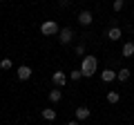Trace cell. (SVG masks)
Segmentation results:
<instances>
[{
    "instance_id": "6da1fadb",
    "label": "cell",
    "mask_w": 134,
    "mask_h": 125,
    "mask_svg": "<svg viewBox=\"0 0 134 125\" xmlns=\"http://www.w3.org/2000/svg\"><path fill=\"white\" fill-rule=\"evenodd\" d=\"M96 67H98V60H96V56H85L81 62V72H83V78H92L96 72Z\"/></svg>"
},
{
    "instance_id": "7a4b0ae2",
    "label": "cell",
    "mask_w": 134,
    "mask_h": 125,
    "mask_svg": "<svg viewBox=\"0 0 134 125\" xmlns=\"http://www.w3.org/2000/svg\"><path fill=\"white\" fill-rule=\"evenodd\" d=\"M40 34L43 36H56L58 34V25L54 22V20H45V22L40 25Z\"/></svg>"
},
{
    "instance_id": "3957f363",
    "label": "cell",
    "mask_w": 134,
    "mask_h": 125,
    "mask_svg": "<svg viewBox=\"0 0 134 125\" xmlns=\"http://www.w3.org/2000/svg\"><path fill=\"white\" fill-rule=\"evenodd\" d=\"M72 38H74V31L69 27H65V29L58 31V43H60V45H69V43H72Z\"/></svg>"
},
{
    "instance_id": "277c9868",
    "label": "cell",
    "mask_w": 134,
    "mask_h": 125,
    "mask_svg": "<svg viewBox=\"0 0 134 125\" xmlns=\"http://www.w3.org/2000/svg\"><path fill=\"white\" fill-rule=\"evenodd\" d=\"M92 20H94V16H92V11H81V14H78V22L83 25V27H90L92 25Z\"/></svg>"
},
{
    "instance_id": "5b68a950",
    "label": "cell",
    "mask_w": 134,
    "mask_h": 125,
    "mask_svg": "<svg viewBox=\"0 0 134 125\" xmlns=\"http://www.w3.org/2000/svg\"><path fill=\"white\" fill-rule=\"evenodd\" d=\"M52 81L56 83V87H63V85L67 83V76H65V72H60V69H58V72L52 74Z\"/></svg>"
},
{
    "instance_id": "8992f818",
    "label": "cell",
    "mask_w": 134,
    "mask_h": 125,
    "mask_svg": "<svg viewBox=\"0 0 134 125\" xmlns=\"http://www.w3.org/2000/svg\"><path fill=\"white\" fill-rule=\"evenodd\" d=\"M121 36H123V31H121L119 27H110L107 29V38L110 40H121Z\"/></svg>"
},
{
    "instance_id": "52a82bcc",
    "label": "cell",
    "mask_w": 134,
    "mask_h": 125,
    "mask_svg": "<svg viewBox=\"0 0 134 125\" xmlns=\"http://www.w3.org/2000/svg\"><path fill=\"white\" fill-rule=\"evenodd\" d=\"M29 76H31V67H27V65L18 67V78L20 81H29Z\"/></svg>"
},
{
    "instance_id": "ba28073f",
    "label": "cell",
    "mask_w": 134,
    "mask_h": 125,
    "mask_svg": "<svg viewBox=\"0 0 134 125\" xmlns=\"http://www.w3.org/2000/svg\"><path fill=\"white\" fill-rule=\"evenodd\" d=\"M90 118V110L87 107H76V121H85Z\"/></svg>"
},
{
    "instance_id": "9c48e42d",
    "label": "cell",
    "mask_w": 134,
    "mask_h": 125,
    "mask_svg": "<svg viewBox=\"0 0 134 125\" xmlns=\"http://www.w3.org/2000/svg\"><path fill=\"white\" fill-rule=\"evenodd\" d=\"M60 98H63V92H60V87H56V89H52V92H49V101H52V103H58Z\"/></svg>"
},
{
    "instance_id": "30bf717a",
    "label": "cell",
    "mask_w": 134,
    "mask_h": 125,
    "mask_svg": "<svg viewBox=\"0 0 134 125\" xmlns=\"http://www.w3.org/2000/svg\"><path fill=\"white\" fill-rule=\"evenodd\" d=\"M114 78H116V72H112V69H105V72H100V81L110 83V81H114Z\"/></svg>"
},
{
    "instance_id": "8fae6325",
    "label": "cell",
    "mask_w": 134,
    "mask_h": 125,
    "mask_svg": "<svg viewBox=\"0 0 134 125\" xmlns=\"http://www.w3.org/2000/svg\"><path fill=\"white\" fill-rule=\"evenodd\" d=\"M116 78H119L121 83H125V81L130 78V69H127V67H121V69H119V74H116Z\"/></svg>"
},
{
    "instance_id": "7c38bea8",
    "label": "cell",
    "mask_w": 134,
    "mask_h": 125,
    "mask_svg": "<svg viewBox=\"0 0 134 125\" xmlns=\"http://www.w3.org/2000/svg\"><path fill=\"white\" fill-rule=\"evenodd\" d=\"M123 56H125V58L134 56V43H125V45H123Z\"/></svg>"
},
{
    "instance_id": "4fadbf2b",
    "label": "cell",
    "mask_w": 134,
    "mask_h": 125,
    "mask_svg": "<svg viewBox=\"0 0 134 125\" xmlns=\"http://www.w3.org/2000/svg\"><path fill=\"white\" fill-rule=\"evenodd\" d=\"M119 101H121V94H119V92H114V89L107 92V103H112V105H114V103H119Z\"/></svg>"
},
{
    "instance_id": "5bb4252c",
    "label": "cell",
    "mask_w": 134,
    "mask_h": 125,
    "mask_svg": "<svg viewBox=\"0 0 134 125\" xmlns=\"http://www.w3.org/2000/svg\"><path fill=\"white\" fill-rule=\"evenodd\" d=\"M43 118L45 121H54V118H56V112H54L52 107H45V110H43Z\"/></svg>"
},
{
    "instance_id": "9a60e30c",
    "label": "cell",
    "mask_w": 134,
    "mask_h": 125,
    "mask_svg": "<svg viewBox=\"0 0 134 125\" xmlns=\"http://www.w3.org/2000/svg\"><path fill=\"white\" fill-rule=\"evenodd\" d=\"M0 67H2V69H11V67H14L11 58H2V60H0Z\"/></svg>"
},
{
    "instance_id": "2e32d148",
    "label": "cell",
    "mask_w": 134,
    "mask_h": 125,
    "mask_svg": "<svg viewBox=\"0 0 134 125\" xmlns=\"http://www.w3.org/2000/svg\"><path fill=\"white\" fill-rule=\"evenodd\" d=\"M69 78H72V81H81V78H83V72H81V67H78V69H74V72L69 74Z\"/></svg>"
},
{
    "instance_id": "e0dca14e",
    "label": "cell",
    "mask_w": 134,
    "mask_h": 125,
    "mask_svg": "<svg viewBox=\"0 0 134 125\" xmlns=\"http://www.w3.org/2000/svg\"><path fill=\"white\" fill-rule=\"evenodd\" d=\"M123 7H125V0H114V5H112V9H114V11H121Z\"/></svg>"
},
{
    "instance_id": "ac0fdd59",
    "label": "cell",
    "mask_w": 134,
    "mask_h": 125,
    "mask_svg": "<svg viewBox=\"0 0 134 125\" xmlns=\"http://www.w3.org/2000/svg\"><path fill=\"white\" fill-rule=\"evenodd\" d=\"M76 54H85V45H83V43L76 47Z\"/></svg>"
},
{
    "instance_id": "d6986e66",
    "label": "cell",
    "mask_w": 134,
    "mask_h": 125,
    "mask_svg": "<svg viewBox=\"0 0 134 125\" xmlns=\"http://www.w3.org/2000/svg\"><path fill=\"white\" fill-rule=\"evenodd\" d=\"M69 2H72V0H60V7H67Z\"/></svg>"
},
{
    "instance_id": "ffe728a7",
    "label": "cell",
    "mask_w": 134,
    "mask_h": 125,
    "mask_svg": "<svg viewBox=\"0 0 134 125\" xmlns=\"http://www.w3.org/2000/svg\"><path fill=\"white\" fill-rule=\"evenodd\" d=\"M67 125H78V121H69V123H67Z\"/></svg>"
},
{
    "instance_id": "44dd1931",
    "label": "cell",
    "mask_w": 134,
    "mask_h": 125,
    "mask_svg": "<svg viewBox=\"0 0 134 125\" xmlns=\"http://www.w3.org/2000/svg\"><path fill=\"white\" fill-rule=\"evenodd\" d=\"M132 16H134V11H132Z\"/></svg>"
},
{
    "instance_id": "7402d4cb",
    "label": "cell",
    "mask_w": 134,
    "mask_h": 125,
    "mask_svg": "<svg viewBox=\"0 0 134 125\" xmlns=\"http://www.w3.org/2000/svg\"><path fill=\"white\" fill-rule=\"evenodd\" d=\"M0 2H2V0H0Z\"/></svg>"
}]
</instances>
